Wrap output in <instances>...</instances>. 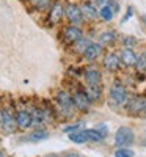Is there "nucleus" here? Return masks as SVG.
<instances>
[{"label": "nucleus", "mask_w": 146, "mask_h": 157, "mask_svg": "<svg viewBox=\"0 0 146 157\" xmlns=\"http://www.w3.org/2000/svg\"><path fill=\"white\" fill-rule=\"evenodd\" d=\"M101 54H102V46L96 44V43H91L86 47V50L83 52V58L88 60V61H93V60H96Z\"/></svg>", "instance_id": "6"}, {"label": "nucleus", "mask_w": 146, "mask_h": 157, "mask_svg": "<svg viewBox=\"0 0 146 157\" xmlns=\"http://www.w3.org/2000/svg\"><path fill=\"white\" fill-rule=\"evenodd\" d=\"M96 130H98V132H99V134H101L104 138L109 135V127H107V124H104V123L98 124V126H96Z\"/></svg>", "instance_id": "26"}, {"label": "nucleus", "mask_w": 146, "mask_h": 157, "mask_svg": "<svg viewBox=\"0 0 146 157\" xmlns=\"http://www.w3.org/2000/svg\"><path fill=\"white\" fill-rule=\"evenodd\" d=\"M135 140V135H134V130L129 129V127H119L115 134V145L123 148V146H129L132 145Z\"/></svg>", "instance_id": "1"}, {"label": "nucleus", "mask_w": 146, "mask_h": 157, "mask_svg": "<svg viewBox=\"0 0 146 157\" xmlns=\"http://www.w3.org/2000/svg\"><path fill=\"white\" fill-rule=\"evenodd\" d=\"M82 127V123H79V124H74V126H68V127H64L63 130L64 132H68V134H71V132H77L79 129Z\"/></svg>", "instance_id": "28"}, {"label": "nucleus", "mask_w": 146, "mask_h": 157, "mask_svg": "<svg viewBox=\"0 0 146 157\" xmlns=\"http://www.w3.org/2000/svg\"><path fill=\"white\" fill-rule=\"evenodd\" d=\"M66 16H68V19H69L72 24H75V25L82 24V21H83L82 8H79L77 5H72V3L66 6Z\"/></svg>", "instance_id": "3"}, {"label": "nucleus", "mask_w": 146, "mask_h": 157, "mask_svg": "<svg viewBox=\"0 0 146 157\" xmlns=\"http://www.w3.org/2000/svg\"><path fill=\"white\" fill-rule=\"evenodd\" d=\"M123 43H124L126 47H132V46L137 43V39H135V38H132V36H126V38H123Z\"/></svg>", "instance_id": "27"}, {"label": "nucleus", "mask_w": 146, "mask_h": 157, "mask_svg": "<svg viewBox=\"0 0 146 157\" xmlns=\"http://www.w3.org/2000/svg\"><path fill=\"white\" fill-rule=\"evenodd\" d=\"M64 157H80V155H77V154H74V152H69V154H66Z\"/></svg>", "instance_id": "32"}, {"label": "nucleus", "mask_w": 146, "mask_h": 157, "mask_svg": "<svg viewBox=\"0 0 146 157\" xmlns=\"http://www.w3.org/2000/svg\"><path fill=\"white\" fill-rule=\"evenodd\" d=\"M64 38L68 39L69 43H75L82 38V30L77 27H68L64 30Z\"/></svg>", "instance_id": "13"}, {"label": "nucleus", "mask_w": 146, "mask_h": 157, "mask_svg": "<svg viewBox=\"0 0 146 157\" xmlns=\"http://www.w3.org/2000/svg\"><path fill=\"white\" fill-rule=\"evenodd\" d=\"M47 137H49L47 130L39 129V130H35V132L30 135V140H33V141H41V140H46Z\"/></svg>", "instance_id": "21"}, {"label": "nucleus", "mask_w": 146, "mask_h": 157, "mask_svg": "<svg viewBox=\"0 0 146 157\" xmlns=\"http://www.w3.org/2000/svg\"><path fill=\"white\" fill-rule=\"evenodd\" d=\"M101 94H102V90H101L99 85H88V88H86V96L90 98L91 102L98 101V99L101 98Z\"/></svg>", "instance_id": "16"}, {"label": "nucleus", "mask_w": 146, "mask_h": 157, "mask_svg": "<svg viewBox=\"0 0 146 157\" xmlns=\"http://www.w3.org/2000/svg\"><path fill=\"white\" fill-rule=\"evenodd\" d=\"M85 132H86V135H88V140H93V141H101V140L104 138L96 129H88V130H85Z\"/></svg>", "instance_id": "22"}, {"label": "nucleus", "mask_w": 146, "mask_h": 157, "mask_svg": "<svg viewBox=\"0 0 146 157\" xmlns=\"http://www.w3.org/2000/svg\"><path fill=\"white\" fill-rule=\"evenodd\" d=\"M57 101H58L60 107H61L63 110H72V107H74V101H72V98H71L68 93H64V91L58 93Z\"/></svg>", "instance_id": "10"}, {"label": "nucleus", "mask_w": 146, "mask_h": 157, "mask_svg": "<svg viewBox=\"0 0 146 157\" xmlns=\"http://www.w3.org/2000/svg\"><path fill=\"white\" fill-rule=\"evenodd\" d=\"M3 116H5V113H3V112H0V126L3 124Z\"/></svg>", "instance_id": "31"}, {"label": "nucleus", "mask_w": 146, "mask_h": 157, "mask_svg": "<svg viewBox=\"0 0 146 157\" xmlns=\"http://www.w3.org/2000/svg\"><path fill=\"white\" fill-rule=\"evenodd\" d=\"M44 157H60V155H57V154H47V155H44Z\"/></svg>", "instance_id": "33"}, {"label": "nucleus", "mask_w": 146, "mask_h": 157, "mask_svg": "<svg viewBox=\"0 0 146 157\" xmlns=\"http://www.w3.org/2000/svg\"><path fill=\"white\" fill-rule=\"evenodd\" d=\"M144 115H146V105H144Z\"/></svg>", "instance_id": "35"}, {"label": "nucleus", "mask_w": 146, "mask_h": 157, "mask_svg": "<svg viewBox=\"0 0 146 157\" xmlns=\"http://www.w3.org/2000/svg\"><path fill=\"white\" fill-rule=\"evenodd\" d=\"M72 101H74V105L82 110V112H88L90 109V98L86 96V93H82V91H77V93L72 96Z\"/></svg>", "instance_id": "4"}, {"label": "nucleus", "mask_w": 146, "mask_h": 157, "mask_svg": "<svg viewBox=\"0 0 146 157\" xmlns=\"http://www.w3.org/2000/svg\"><path fill=\"white\" fill-rule=\"evenodd\" d=\"M144 105H146V99L141 98H134L132 101H129L127 109L134 113H144Z\"/></svg>", "instance_id": "9"}, {"label": "nucleus", "mask_w": 146, "mask_h": 157, "mask_svg": "<svg viewBox=\"0 0 146 157\" xmlns=\"http://www.w3.org/2000/svg\"><path fill=\"white\" fill-rule=\"evenodd\" d=\"M82 13H83V17L86 19H96L99 16V10H96L94 5H91V3H85L82 6Z\"/></svg>", "instance_id": "15"}, {"label": "nucleus", "mask_w": 146, "mask_h": 157, "mask_svg": "<svg viewBox=\"0 0 146 157\" xmlns=\"http://www.w3.org/2000/svg\"><path fill=\"white\" fill-rule=\"evenodd\" d=\"M107 5L113 10V13H118V11H119V5H118V2H115V0H109Z\"/></svg>", "instance_id": "29"}, {"label": "nucleus", "mask_w": 146, "mask_h": 157, "mask_svg": "<svg viewBox=\"0 0 146 157\" xmlns=\"http://www.w3.org/2000/svg\"><path fill=\"white\" fill-rule=\"evenodd\" d=\"M30 2H32V5H33L36 10H43V8L47 6L49 0H30Z\"/></svg>", "instance_id": "25"}, {"label": "nucleus", "mask_w": 146, "mask_h": 157, "mask_svg": "<svg viewBox=\"0 0 146 157\" xmlns=\"http://www.w3.org/2000/svg\"><path fill=\"white\" fill-rule=\"evenodd\" d=\"M115 38H116L115 32H104L99 38V41H101V44H112L115 41Z\"/></svg>", "instance_id": "19"}, {"label": "nucleus", "mask_w": 146, "mask_h": 157, "mask_svg": "<svg viewBox=\"0 0 146 157\" xmlns=\"http://www.w3.org/2000/svg\"><path fill=\"white\" fill-rule=\"evenodd\" d=\"M2 127H3V130H5V132H8V134L14 132V130H16V127H17L16 118H13V116H11L10 113H5V116H3V124H2Z\"/></svg>", "instance_id": "12"}, {"label": "nucleus", "mask_w": 146, "mask_h": 157, "mask_svg": "<svg viewBox=\"0 0 146 157\" xmlns=\"http://www.w3.org/2000/svg\"><path fill=\"white\" fill-rule=\"evenodd\" d=\"M90 44H91V41H88V39H85V38H80L79 41L74 43V49H75V52H80V54H83Z\"/></svg>", "instance_id": "18"}, {"label": "nucleus", "mask_w": 146, "mask_h": 157, "mask_svg": "<svg viewBox=\"0 0 146 157\" xmlns=\"http://www.w3.org/2000/svg\"><path fill=\"white\" fill-rule=\"evenodd\" d=\"M69 140L74 141V143H85L88 140V135H86L85 130H83V132H72L69 135Z\"/></svg>", "instance_id": "20"}, {"label": "nucleus", "mask_w": 146, "mask_h": 157, "mask_svg": "<svg viewBox=\"0 0 146 157\" xmlns=\"http://www.w3.org/2000/svg\"><path fill=\"white\" fill-rule=\"evenodd\" d=\"M113 10L109 6V5H104V6H101L99 8V16L104 19V21H112L113 19Z\"/></svg>", "instance_id": "17"}, {"label": "nucleus", "mask_w": 146, "mask_h": 157, "mask_svg": "<svg viewBox=\"0 0 146 157\" xmlns=\"http://www.w3.org/2000/svg\"><path fill=\"white\" fill-rule=\"evenodd\" d=\"M119 64H121V58H119L116 54H109V55H105L104 58V66L105 69H109V71H116L119 68Z\"/></svg>", "instance_id": "8"}, {"label": "nucleus", "mask_w": 146, "mask_h": 157, "mask_svg": "<svg viewBox=\"0 0 146 157\" xmlns=\"http://www.w3.org/2000/svg\"><path fill=\"white\" fill-rule=\"evenodd\" d=\"M85 80L88 85H99L101 83V72L98 69H88L85 72Z\"/></svg>", "instance_id": "14"}, {"label": "nucleus", "mask_w": 146, "mask_h": 157, "mask_svg": "<svg viewBox=\"0 0 146 157\" xmlns=\"http://www.w3.org/2000/svg\"><path fill=\"white\" fill-rule=\"evenodd\" d=\"M63 17V5L60 2H55L54 6L50 10V22L52 24H58Z\"/></svg>", "instance_id": "11"}, {"label": "nucleus", "mask_w": 146, "mask_h": 157, "mask_svg": "<svg viewBox=\"0 0 146 157\" xmlns=\"http://www.w3.org/2000/svg\"><path fill=\"white\" fill-rule=\"evenodd\" d=\"M119 58H121V63H124L126 66H135L137 64V54L132 49H123L121 50V55H119Z\"/></svg>", "instance_id": "7"}, {"label": "nucleus", "mask_w": 146, "mask_h": 157, "mask_svg": "<svg viewBox=\"0 0 146 157\" xmlns=\"http://www.w3.org/2000/svg\"><path fill=\"white\" fill-rule=\"evenodd\" d=\"M16 123H17L19 129H29L33 124V116H32V113L22 110L16 115Z\"/></svg>", "instance_id": "5"}, {"label": "nucleus", "mask_w": 146, "mask_h": 157, "mask_svg": "<svg viewBox=\"0 0 146 157\" xmlns=\"http://www.w3.org/2000/svg\"><path fill=\"white\" fill-rule=\"evenodd\" d=\"M134 152L130 149H126V148H121V149H116L115 151V157H132Z\"/></svg>", "instance_id": "24"}, {"label": "nucleus", "mask_w": 146, "mask_h": 157, "mask_svg": "<svg viewBox=\"0 0 146 157\" xmlns=\"http://www.w3.org/2000/svg\"><path fill=\"white\" fill-rule=\"evenodd\" d=\"M130 16H132V8H129V11H127V14H126V17L123 19V22H126V21H127V19H129Z\"/></svg>", "instance_id": "30"}, {"label": "nucleus", "mask_w": 146, "mask_h": 157, "mask_svg": "<svg viewBox=\"0 0 146 157\" xmlns=\"http://www.w3.org/2000/svg\"><path fill=\"white\" fill-rule=\"evenodd\" d=\"M0 157H3V154H2V151H0Z\"/></svg>", "instance_id": "34"}, {"label": "nucleus", "mask_w": 146, "mask_h": 157, "mask_svg": "<svg viewBox=\"0 0 146 157\" xmlns=\"http://www.w3.org/2000/svg\"><path fill=\"white\" fill-rule=\"evenodd\" d=\"M135 66H137V69H140V71H144V69H146V52L138 57Z\"/></svg>", "instance_id": "23"}, {"label": "nucleus", "mask_w": 146, "mask_h": 157, "mask_svg": "<svg viewBox=\"0 0 146 157\" xmlns=\"http://www.w3.org/2000/svg\"><path fill=\"white\" fill-rule=\"evenodd\" d=\"M110 101L115 104V105H123V104L127 102V91L123 85L115 83L110 88Z\"/></svg>", "instance_id": "2"}]
</instances>
